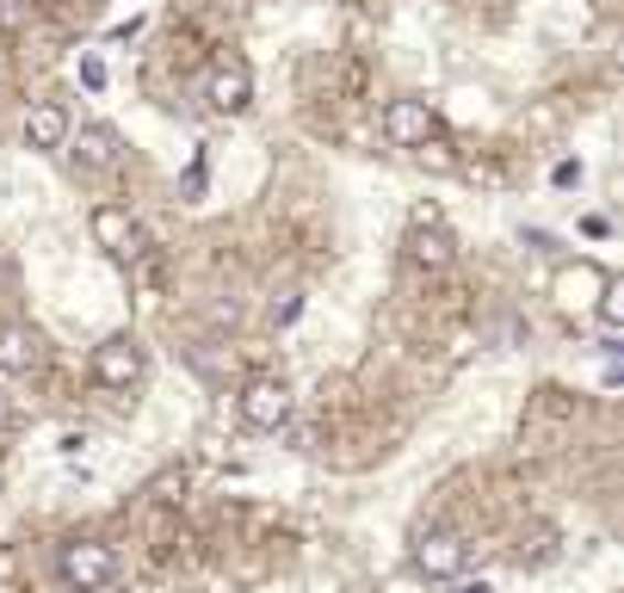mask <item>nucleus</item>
Wrapping results in <instances>:
<instances>
[{
  "label": "nucleus",
  "mask_w": 624,
  "mask_h": 593,
  "mask_svg": "<svg viewBox=\"0 0 624 593\" xmlns=\"http://www.w3.org/2000/svg\"><path fill=\"white\" fill-rule=\"evenodd\" d=\"M56 569H63V581L75 593H99V587H111V575H118V550L99 545V538H80V545H63Z\"/></svg>",
  "instance_id": "f257e3e1"
},
{
  "label": "nucleus",
  "mask_w": 624,
  "mask_h": 593,
  "mask_svg": "<svg viewBox=\"0 0 624 593\" xmlns=\"http://www.w3.org/2000/svg\"><path fill=\"white\" fill-rule=\"evenodd\" d=\"M235 414H241V427H254V433H279V427L291 421V390H284L279 377H254L248 390L235 396Z\"/></svg>",
  "instance_id": "f03ea898"
},
{
  "label": "nucleus",
  "mask_w": 624,
  "mask_h": 593,
  "mask_svg": "<svg viewBox=\"0 0 624 593\" xmlns=\"http://www.w3.org/2000/svg\"><path fill=\"white\" fill-rule=\"evenodd\" d=\"M377 125H384V142H390V149H421V142L439 137V111L427 106V99H390Z\"/></svg>",
  "instance_id": "7ed1b4c3"
},
{
  "label": "nucleus",
  "mask_w": 624,
  "mask_h": 593,
  "mask_svg": "<svg viewBox=\"0 0 624 593\" xmlns=\"http://www.w3.org/2000/svg\"><path fill=\"white\" fill-rule=\"evenodd\" d=\"M137 377H142L137 334H106V341L94 346V384H99V390H130Z\"/></svg>",
  "instance_id": "20e7f679"
},
{
  "label": "nucleus",
  "mask_w": 624,
  "mask_h": 593,
  "mask_svg": "<svg viewBox=\"0 0 624 593\" xmlns=\"http://www.w3.org/2000/svg\"><path fill=\"white\" fill-rule=\"evenodd\" d=\"M464 562H470V545L458 538V531L433 526V531L415 538V569H421L427 581H458L464 575Z\"/></svg>",
  "instance_id": "39448f33"
},
{
  "label": "nucleus",
  "mask_w": 624,
  "mask_h": 593,
  "mask_svg": "<svg viewBox=\"0 0 624 593\" xmlns=\"http://www.w3.org/2000/svg\"><path fill=\"white\" fill-rule=\"evenodd\" d=\"M94 241L106 254H118V260H142L149 254V235H142V223L130 217L125 204H94Z\"/></svg>",
  "instance_id": "423d86ee"
},
{
  "label": "nucleus",
  "mask_w": 624,
  "mask_h": 593,
  "mask_svg": "<svg viewBox=\"0 0 624 593\" xmlns=\"http://www.w3.org/2000/svg\"><path fill=\"white\" fill-rule=\"evenodd\" d=\"M612 284V272L600 260H569L550 279V296H557V310H569V315H581V310H593V296Z\"/></svg>",
  "instance_id": "0eeeda50"
},
{
  "label": "nucleus",
  "mask_w": 624,
  "mask_h": 593,
  "mask_svg": "<svg viewBox=\"0 0 624 593\" xmlns=\"http://www.w3.org/2000/svg\"><path fill=\"white\" fill-rule=\"evenodd\" d=\"M63 149H75V161L87 173H111L118 161H125V137L111 125H80V130H68V142Z\"/></svg>",
  "instance_id": "6e6552de"
},
{
  "label": "nucleus",
  "mask_w": 624,
  "mask_h": 593,
  "mask_svg": "<svg viewBox=\"0 0 624 593\" xmlns=\"http://www.w3.org/2000/svg\"><path fill=\"white\" fill-rule=\"evenodd\" d=\"M408 260L427 266V272L458 260V241H452V229H445V217H415V229H408Z\"/></svg>",
  "instance_id": "1a4fd4ad"
},
{
  "label": "nucleus",
  "mask_w": 624,
  "mask_h": 593,
  "mask_svg": "<svg viewBox=\"0 0 624 593\" xmlns=\"http://www.w3.org/2000/svg\"><path fill=\"white\" fill-rule=\"evenodd\" d=\"M204 99H211L217 111H248V99H254L248 63H217V68H211V80H204Z\"/></svg>",
  "instance_id": "9d476101"
},
{
  "label": "nucleus",
  "mask_w": 624,
  "mask_h": 593,
  "mask_svg": "<svg viewBox=\"0 0 624 593\" xmlns=\"http://www.w3.org/2000/svg\"><path fill=\"white\" fill-rule=\"evenodd\" d=\"M25 142H32V149H63L68 142V111L63 106H32L25 111Z\"/></svg>",
  "instance_id": "9b49d317"
},
{
  "label": "nucleus",
  "mask_w": 624,
  "mask_h": 593,
  "mask_svg": "<svg viewBox=\"0 0 624 593\" xmlns=\"http://www.w3.org/2000/svg\"><path fill=\"white\" fill-rule=\"evenodd\" d=\"M37 359V346L25 328H0V371H32Z\"/></svg>",
  "instance_id": "f8f14e48"
},
{
  "label": "nucleus",
  "mask_w": 624,
  "mask_h": 593,
  "mask_svg": "<svg viewBox=\"0 0 624 593\" xmlns=\"http://www.w3.org/2000/svg\"><path fill=\"white\" fill-rule=\"evenodd\" d=\"M75 75H80V87H87V94H106V63H99L94 50L75 63Z\"/></svg>",
  "instance_id": "ddd939ff"
},
{
  "label": "nucleus",
  "mask_w": 624,
  "mask_h": 593,
  "mask_svg": "<svg viewBox=\"0 0 624 593\" xmlns=\"http://www.w3.org/2000/svg\"><path fill=\"white\" fill-rule=\"evenodd\" d=\"M581 180H588V168H581V161H557V168H550V186H557V192L581 186Z\"/></svg>",
  "instance_id": "4468645a"
},
{
  "label": "nucleus",
  "mask_w": 624,
  "mask_h": 593,
  "mask_svg": "<svg viewBox=\"0 0 624 593\" xmlns=\"http://www.w3.org/2000/svg\"><path fill=\"white\" fill-rule=\"evenodd\" d=\"M297 315H303V296H284V303H272V322H279V328H291Z\"/></svg>",
  "instance_id": "2eb2a0df"
},
{
  "label": "nucleus",
  "mask_w": 624,
  "mask_h": 593,
  "mask_svg": "<svg viewBox=\"0 0 624 593\" xmlns=\"http://www.w3.org/2000/svg\"><path fill=\"white\" fill-rule=\"evenodd\" d=\"M458 593H495L488 581H458Z\"/></svg>",
  "instance_id": "dca6fc26"
},
{
  "label": "nucleus",
  "mask_w": 624,
  "mask_h": 593,
  "mask_svg": "<svg viewBox=\"0 0 624 593\" xmlns=\"http://www.w3.org/2000/svg\"><path fill=\"white\" fill-rule=\"evenodd\" d=\"M7 427H13V402H7V396H0V433H7Z\"/></svg>",
  "instance_id": "f3484780"
}]
</instances>
